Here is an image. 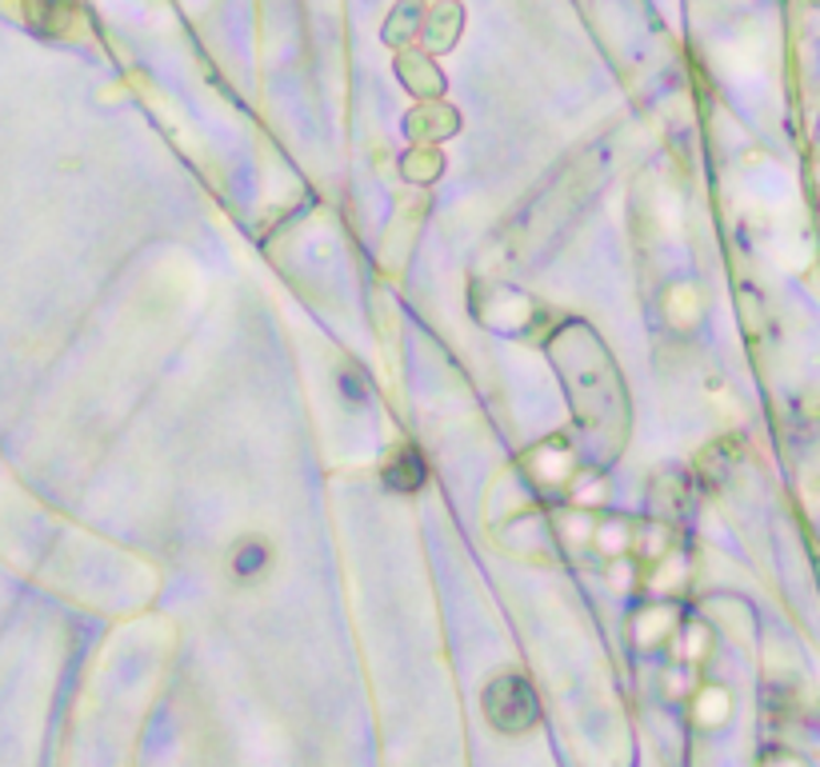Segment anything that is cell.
Masks as SVG:
<instances>
[{
	"instance_id": "cell-8",
	"label": "cell",
	"mask_w": 820,
	"mask_h": 767,
	"mask_svg": "<svg viewBox=\"0 0 820 767\" xmlns=\"http://www.w3.org/2000/svg\"><path fill=\"white\" fill-rule=\"evenodd\" d=\"M461 24H464V12L456 0L432 4V9L424 12V44H429V53H449L456 44V36H461Z\"/></svg>"
},
{
	"instance_id": "cell-9",
	"label": "cell",
	"mask_w": 820,
	"mask_h": 767,
	"mask_svg": "<svg viewBox=\"0 0 820 767\" xmlns=\"http://www.w3.org/2000/svg\"><path fill=\"white\" fill-rule=\"evenodd\" d=\"M429 479V464L417 447H400L397 456L385 464V488L392 491H421Z\"/></svg>"
},
{
	"instance_id": "cell-5",
	"label": "cell",
	"mask_w": 820,
	"mask_h": 767,
	"mask_svg": "<svg viewBox=\"0 0 820 767\" xmlns=\"http://www.w3.org/2000/svg\"><path fill=\"white\" fill-rule=\"evenodd\" d=\"M456 128H461V117H456L453 105H444V100H424V105H417L404 117V132H409L412 140H421V144H436V140L453 137Z\"/></svg>"
},
{
	"instance_id": "cell-3",
	"label": "cell",
	"mask_w": 820,
	"mask_h": 767,
	"mask_svg": "<svg viewBox=\"0 0 820 767\" xmlns=\"http://www.w3.org/2000/svg\"><path fill=\"white\" fill-rule=\"evenodd\" d=\"M476 309H481V316H485L493 328H508V332L532 328V324H540V312H544L537 300H529L525 292H517V288H497V292L481 300Z\"/></svg>"
},
{
	"instance_id": "cell-6",
	"label": "cell",
	"mask_w": 820,
	"mask_h": 767,
	"mask_svg": "<svg viewBox=\"0 0 820 767\" xmlns=\"http://www.w3.org/2000/svg\"><path fill=\"white\" fill-rule=\"evenodd\" d=\"M525 472L537 479L540 488H569L572 484V452L557 444V440L537 444L529 456H525Z\"/></svg>"
},
{
	"instance_id": "cell-13",
	"label": "cell",
	"mask_w": 820,
	"mask_h": 767,
	"mask_svg": "<svg viewBox=\"0 0 820 767\" xmlns=\"http://www.w3.org/2000/svg\"><path fill=\"white\" fill-rule=\"evenodd\" d=\"M692 304H697V296H692L689 288H684V292H677V296L669 300V309L680 316V324H689V320H692Z\"/></svg>"
},
{
	"instance_id": "cell-11",
	"label": "cell",
	"mask_w": 820,
	"mask_h": 767,
	"mask_svg": "<svg viewBox=\"0 0 820 767\" xmlns=\"http://www.w3.org/2000/svg\"><path fill=\"white\" fill-rule=\"evenodd\" d=\"M400 169H404V176H409V181L432 184L436 176H441L444 156H441L436 149H432V144H417V149H412L409 156H404V164H400Z\"/></svg>"
},
{
	"instance_id": "cell-12",
	"label": "cell",
	"mask_w": 820,
	"mask_h": 767,
	"mask_svg": "<svg viewBox=\"0 0 820 767\" xmlns=\"http://www.w3.org/2000/svg\"><path fill=\"white\" fill-rule=\"evenodd\" d=\"M265 568H269V543H265V540H240L237 555H233V572H237V580H257Z\"/></svg>"
},
{
	"instance_id": "cell-2",
	"label": "cell",
	"mask_w": 820,
	"mask_h": 767,
	"mask_svg": "<svg viewBox=\"0 0 820 767\" xmlns=\"http://www.w3.org/2000/svg\"><path fill=\"white\" fill-rule=\"evenodd\" d=\"M485 715L488 724L505 735H525L540 724V695L532 683L517 671H505L485 688Z\"/></svg>"
},
{
	"instance_id": "cell-7",
	"label": "cell",
	"mask_w": 820,
	"mask_h": 767,
	"mask_svg": "<svg viewBox=\"0 0 820 767\" xmlns=\"http://www.w3.org/2000/svg\"><path fill=\"white\" fill-rule=\"evenodd\" d=\"M24 21L41 29L44 36H73L76 29H85V17L76 9V0H29Z\"/></svg>"
},
{
	"instance_id": "cell-1",
	"label": "cell",
	"mask_w": 820,
	"mask_h": 767,
	"mask_svg": "<svg viewBox=\"0 0 820 767\" xmlns=\"http://www.w3.org/2000/svg\"><path fill=\"white\" fill-rule=\"evenodd\" d=\"M544 348L564 380L581 436L596 456H616L628 436V392L601 336L584 320H561L557 332L544 336Z\"/></svg>"
},
{
	"instance_id": "cell-4",
	"label": "cell",
	"mask_w": 820,
	"mask_h": 767,
	"mask_svg": "<svg viewBox=\"0 0 820 767\" xmlns=\"http://www.w3.org/2000/svg\"><path fill=\"white\" fill-rule=\"evenodd\" d=\"M397 76L400 85L409 88L412 96L421 100H444V73L432 64L429 53H417V48H400L397 53Z\"/></svg>"
},
{
	"instance_id": "cell-10",
	"label": "cell",
	"mask_w": 820,
	"mask_h": 767,
	"mask_svg": "<svg viewBox=\"0 0 820 767\" xmlns=\"http://www.w3.org/2000/svg\"><path fill=\"white\" fill-rule=\"evenodd\" d=\"M417 29H424V12L417 0H404V4H397L392 9V17L385 21V41L392 44V48H409V41L417 36Z\"/></svg>"
}]
</instances>
